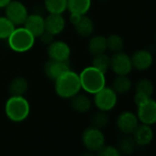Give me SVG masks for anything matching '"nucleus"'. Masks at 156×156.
Segmentation results:
<instances>
[{"label":"nucleus","instance_id":"1","mask_svg":"<svg viewBox=\"0 0 156 156\" xmlns=\"http://www.w3.org/2000/svg\"><path fill=\"white\" fill-rule=\"evenodd\" d=\"M55 91L62 99H70L81 90L80 75L69 69L55 80Z\"/></svg>","mask_w":156,"mask_h":156},{"label":"nucleus","instance_id":"2","mask_svg":"<svg viewBox=\"0 0 156 156\" xmlns=\"http://www.w3.org/2000/svg\"><path fill=\"white\" fill-rule=\"evenodd\" d=\"M5 113L13 122H22L30 113L29 102L24 96H11L5 104Z\"/></svg>","mask_w":156,"mask_h":156},{"label":"nucleus","instance_id":"3","mask_svg":"<svg viewBox=\"0 0 156 156\" xmlns=\"http://www.w3.org/2000/svg\"><path fill=\"white\" fill-rule=\"evenodd\" d=\"M81 89L90 94H95L101 90L106 83L104 73L92 66L85 68L80 74Z\"/></svg>","mask_w":156,"mask_h":156},{"label":"nucleus","instance_id":"4","mask_svg":"<svg viewBox=\"0 0 156 156\" xmlns=\"http://www.w3.org/2000/svg\"><path fill=\"white\" fill-rule=\"evenodd\" d=\"M35 37L25 27L15 28L8 37V46L16 52H27L30 50L35 44Z\"/></svg>","mask_w":156,"mask_h":156},{"label":"nucleus","instance_id":"5","mask_svg":"<svg viewBox=\"0 0 156 156\" xmlns=\"http://www.w3.org/2000/svg\"><path fill=\"white\" fill-rule=\"evenodd\" d=\"M81 142L88 151L94 153L98 152L105 144V137L101 130L90 126L83 131Z\"/></svg>","mask_w":156,"mask_h":156},{"label":"nucleus","instance_id":"6","mask_svg":"<svg viewBox=\"0 0 156 156\" xmlns=\"http://www.w3.org/2000/svg\"><path fill=\"white\" fill-rule=\"evenodd\" d=\"M117 95L118 94L112 90V88L104 86L94 94L93 102L99 110L109 112L116 106L118 101Z\"/></svg>","mask_w":156,"mask_h":156},{"label":"nucleus","instance_id":"7","mask_svg":"<svg viewBox=\"0 0 156 156\" xmlns=\"http://www.w3.org/2000/svg\"><path fill=\"white\" fill-rule=\"evenodd\" d=\"M5 16L15 25H24L28 12L26 5L20 1H10L5 6Z\"/></svg>","mask_w":156,"mask_h":156},{"label":"nucleus","instance_id":"8","mask_svg":"<svg viewBox=\"0 0 156 156\" xmlns=\"http://www.w3.org/2000/svg\"><path fill=\"white\" fill-rule=\"evenodd\" d=\"M110 69L116 75H128L133 69L131 57L122 51L114 53L110 58Z\"/></svg>","mask_w":156,"mask_h":156},{"label":"nucleus","instance_id":"9","mask_svg":"<svg viewBox=\"0 0 156 156\" xmlns=\"http://www.w3.org/2000/svg\"><path fill=\"white\" fill-rule=\"evenodd\" d=\"M137 118L142 123L153 125L156 122V102L149 98L143 103L137 105Z\"/></svg>","mask_w":156,"mask_h":156},{"label":"nucleus","instance_id":"10","mask_svg":"<svg viewBox=\"0 0 156 156\" xmlns=\"http://www.w3.org/2000/svg\"><path fill=\"white\" fill-rule=\"evenodd\" d=\"M47 52L49 59L59 61H68L71 54L69 46L61 40H53L49 45H48Z\"/></svg>","mask_w":156,"mask_h":156},{"label":"nucleus","instance_id":"11","mask_svg":"<svg viewBox=\"0 0 156 156\" xmlns=\"http://www.w3.org/2000/svg\"><path fill=\"white\" fill-rule=\"evenodd\" d=\"M118 129L124 134H132L139 125V120L133 112H122L116 120Z\"/></svg>","mask_w":156,"mask_h":156},{"label":"nucleus","instance_id":"12","mask_svg":"<svg viewBox=\"0 0 156 156\" xmlns=\"http://www.w3.org/2000/svg\"><path fill=\"white\" fill-rule=\"evenodd\" d=\"M70 69V65L68 61H59L49 59L44 65V73L51 80H55L61 74Z\"/></svg>","mask_w":156,"mask_h":156},{"label":"nucleus","instance_id":"13","mask_svg":"<svg viewBox=\"0 0 156 156\" xmlns=\"http://www.w3.org/2000/svg\"><path fill=\"white\" fill-rule=\"evenodd\" d=\"M131 60L133 68L136 69L137 70L144 71L152 66L154 62V57L150 51L146 49H139L132 55Z\"/></svg>","mask_w":156,"mask_h":156},{"label":"nucleus","instance_id":"14","mask_svg":"<svg viewBox=\"0 0 156 156\" xmlns=\"http://www.w3.org/2000/svg\"><path fill=\"white\" fill-rule=\"evenodd\" d=\"M24 26L35 37H39L45 31V18L39 13H33L27 16Z\"/></svg>","mask_w":156,"mask_h":156},{"label":"nucleus","instance_id":"15","mask_svg":"<svg viewBox=\"0 0 156 156\" xmlns=\"http://www.w3.org/2000/svg\"><path fill=\"white\" fill-rule=\"evenodd\" d=\"M66 27V20L61 14H49L45 18V30L56 36L60 34Z\"/></svg>","mask_w":156,"mask_h":156},{"label":"nucleus","instance_id":"16","mask_svg":"<svg viewBox=\"0 0 156 156\" xmlns=\"http://www.w3.org/2000/svg\"><path fill=\"white\" fill-rule=\"evenodd\" d=\"M132 134L136 144L140 146L149 145L154 138V132L151 128V125L144 123L142 125H138Z\"/></svg>","mask_w":156,"mask_h":156},{"label":"nucleus","instance_id":"17","mask_svg":"<svg viewBox=\"0 0 156 156\" xmlns=\"http://www.w3.org/2000/svg\"><path fill=\"white\" fill-rule=\"evenodd\" d=\"M92 105L91 100L85 94H80V92L70 98V107L73 111L79 113L88 112Z\"/></svg>","mask_w":156,"mask_h":156},{"label":"nucleus","instance_id":"18","mask_svg":"<svg viewBox=\"0 0 156 156\" xmlns=\"http://www.w3.org/2000/svg\"><path fill=\"white\" fill-rule=\"evenodd\" d=\"M28 90L27 80L23 77H16L14 78L8 87L9 93L11 96H24Z\"/></svg>","mask_w":156,"mask_h":156},{"label":"nucleus","instance_id":"19","mask_svg":"<svg viewBox=\"0 0 156 156\" xmlns=\"http://www.w3.org/2000/svg\"><path fill=\"white\" fill-rule=\"evenodd\" d=\"M91 6V0H67V9L70 13L86 15Z\"/></svg>","mask_w":156,"mask_h":156},{"label":"nucleus","instance_id":"20","mask_svg":"<svg viewBox=\"0 0 156 156\" xmlns=\"http://www.w3.org/2000/svg\"><path fill=\"white\" fill-rule=\"evenodd\" d=\"M75 27V30L76 32L80 36V37H90L92 35L93 31H94V24H93V21L86 16L85 15H83L80 21L74 25Z\"/></svg>","mask_w":156,"mask_h":156},{"label":"nucleus","instance_id":"21","mask_svg":"<svg viewBox=\"0 0 156 156\" xmlns=\"http://www.w3.org/2000/svg\"><path fill=\"white\" fill-rule=\"evenodd\" d=\"M112 86V90L117 94H124L131 90L133 83L127 75H117L113 80Z\"/></svg>","mask_w":156,"mask_h":156},{"label":"nucleus","instance_id":"22","mask_svg":"<svg viewBox=\"0 0 156 156\" xmlns=\"http://www.w3.org/2000/svg\"><path fill=\"white\" fill-rule=\"evenodd\" d=\"M107 49L106 37L101 35L92 37L88 42V50L90 54L96 55L105 52Z\"/></svg>","mask_w":156,"mask_h":156},{"label":"nucleus","instance_id":"23","mask_svg":"<svg viewBox=\"0 0 156 156\" xmlns=\"http://www.w3.org/2000/svg\"><path fill=\"white\" fill-rule=\"evenodd\" d=\"M136 145L137 144H136L135 141L133 140V138L132 136H130V134H124L119 140L117 149L121 154L131 155L134 152Z\"/></svg>","mask_w":156,"mask_h":156},{"label":"nucleus","instance_id":"24","mask_svg":"<svg viewBox=\"0 0 156 156\" xmlns=\"http://www.w3.org/2000/svg\"><path fill=\"white\" fill-rule=\"evenodd\" d=\"M109 122H110V117L107 112L101 111V110L93 113L90 116V126L100 129V130H102L103 128H105L108 125Z\"/></svg>","mask_w":156,"mask_h":156},{"label":"nucleus","instance_id":"25","mask_svg":"<svg viewBox=\"0 0 156 156\" xmlns=\"http://www.w3.org/2000/svg\"><path fill=\"white\" fill-rule=\"evenodd\" d=\"M91 66L105 74L110 69V57L104 52L93 55Z\"/></svg>","mask_w":156,"mask_h":156},{"label":"nucleus","instance_id":"26","mask_svg":"<svg viewBox=\"0 0 156 156\" xmlns=\"http://www.w3.org/2000/svg\"><path fill=\"white\" fill-rule=\"evenodd\" d=\"M44 5L49 14H62L67 10V0H44Z\"/></svg>","mask_w":156,"mask_h":156},{"label":"nucleus","instance_id":"27","mask_svg":"<svg viewBox=\"0 0 156 156\" xmlns=\"http://www.w3.org/2000/svg\"><path fill=\"white\" fill-rule=\"evenodd\" d=\"M154 84L148 79H141L136 82L135 85V92L144 94L149 98L152 97L154 93Z\"/></svg>","mask_w":156,"mask_h":156},{"label":"nucleus","instance_id":"28","mask_svg":"<svg viewBox=\"0 0 156 156\" xmlns=\"http://www.w3.org/2000/svg\"><path fill=\"white\" fill-rule=\"evenodd\" d=\"M106 42H107V49H110L113 53L122 51L124 46L122 37L117 34L110 35L108 37H106Z\"/></svg>","mask_w":156,"mask_h":156},{"label":"nucleus","instance_id":"29","mask_svg":"<svg viewBox=\"0 0 156 156\" xmlns=\"http://www.w3.org/2000/svg\"><path fill=\"white\" fill-rule=\"evenodd\" d=\"M15 28L16 26L6 16H0V39H7Z\"/></svg>","mask_w":156,"mask_h":156},{"label":"nucleus","instance_id":"30","mask_svg":"<svg viewBox=\"0 0 156 156\" xmlns=\"http://www.w3.org/2000/svg\"><path fill=\"white\" fill-rule=\"evenodd\" d=\"M98 155L100 156H120L121 154L118 151L117 147L112 145H103L98 152Z\"/></svg>","mask_w":156,"mask_h":156},{"label":"nucleus","instance_id":"31","mask_svg":"<svg viewBox=\"0 0 156 156\" xmlns=\"http://www.w3.org/2000/svg\"><path fill=\"white\" fill-rule=\"evenodd\" d=\"M38 37H40V41L45 45H49L54 40V35H52L51 33H49L46 30Z\"/></svg>","mask_w":156,"mask_h":156},{"label":"nucleus","instance_id":"32","mask_svg":"<svg viewBox=\"0 0 156 156\" xmlns=\"http://www.w3.org/2000/svg\"><path fill=\"white\" fill-rule=\"evenodd\" d=\"M148 99H149V97H147V96H145V95H144V94H141V93L135 92L133 101H134V102H135V104H136V105H139V104L143 103L144 101H146V100H148Z\"/></svg>","mask_w":156,"mask_h":156},{"label":"nucleus","instance_id":"33","mask_svg":"<svg viewBox=\"0 0 156 156\" xmlns=\"http://www.w3.org/2000/svg\"><path fill=\"white\" fill-rule=\"evenodd\" d=\"M82 16L81 15H79V14H75V13H70V16H69V22L74 26V25H76L79 21H80V17H81Z\"/></svg>","mask_w":156,"mask_h":156},{"label":"nucleus","instance_id":"34","mask_svg":"<svg viewBox=\"0 0 156 156\" xmlns=\"http://www.w3.org/2000/svg\"><path fill=\"white\" fill-rule=\"evenodd\" d=\"M11 0H0V8L5 7Z\"/></svg>","mask_w":156,"mask_h":156},{"label":"nucleus","instance_id":"35","mask_svg":"<svg viewBox=\"0 0 156 156\" xmlns=\"http://www.w3.org/2000/svg\"><path fill=\"white\" fill-rule=\"evenodd\" d=\"M0 9H1V8H0Z\"/></svg>","mask_w":156,"mask_h":156}]
</instances>
